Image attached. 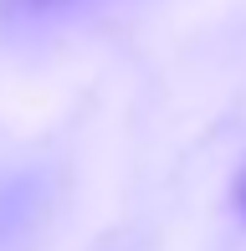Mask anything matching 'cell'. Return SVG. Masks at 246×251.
Here are the masks:
<instances>
[{
    "label": "cell",
    "instance_id": "obj_1",
    "mask_svg": "<svg viewBox=\"0 0 246 251\" xmlns=\"http://www.w3.org/2000/svg\"><path fill=\"white\" fill-rule=\"evenodd\" d=\"M231 205H236V215L246 221V159H241V169H236V179H231Z\"/></svg>",
    "mask_w": 246,
    "mask_h": 251
},
{
    "label": "cell",
    "instance_id": "obj_2",
    "mask_svg": "<svg viewBox=\"0 0 246 251\" xmlns=\"http://www.w3.org/2000/svg\"><path fill=\"white\" fill-rule=\"evenodd\" d=\"M62 0H5V10H51Z\"/></svg>",
    "mask_w": 246,
    "mask_h": 251
}]
</instances>
